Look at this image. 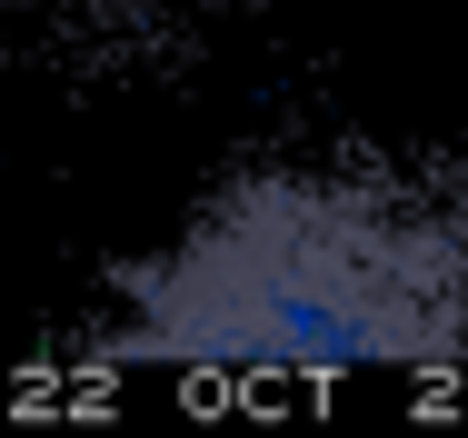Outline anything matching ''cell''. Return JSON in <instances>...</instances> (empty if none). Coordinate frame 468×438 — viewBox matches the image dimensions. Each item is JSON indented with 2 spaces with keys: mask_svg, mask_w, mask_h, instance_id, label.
<instances>
[{
  "mask_svg": "<svg viewBox=\"0 0 468 438\" xmlns=\"http://www.w3.org/2000/svg\"><path fill=\"white\" fill-rule=\"evenodd\" d=\"M100 369L468 389V160H270L110 279Z\"/></svg>",
  "mask_w": 468,
  "mask_h": 438,
  "instance_id": "obj_1",
  "label": "cell"
}]
</instances>
